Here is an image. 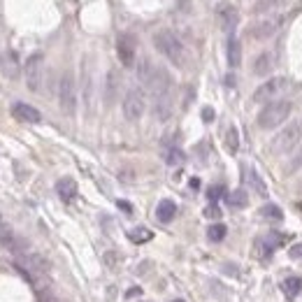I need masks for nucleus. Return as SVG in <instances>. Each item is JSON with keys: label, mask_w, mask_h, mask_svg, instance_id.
Returning a JSON list of instances; mask_svg holds the SVG:
<instances>
[{"label": "nucleus", "mask_w": 302, "mask_h": 302, "mask_svg": "<svg viewBox=\"0 0 302 302\" xmlns=\"http://www.w3.org/2000/svg\"><path fill=\"white\" fill-rule=\"evenodd\" d=\"M154 116H156L158 121H167L172 116V96L170 93L154 98Z\"/></svg>", "instance_id": "2eb2a0df"}, {"label": "nucleus", "mask_w": 302, "mask_h": 302, "mask_svg": "<svg viewBox=\"0 0 302 302\" xmlns=\"http://www.w3.org/2000/svg\"><path fill=\"white\" fill-rule=\"evenodd\" d=\"M205 217L207 219H219V217H221V209H219L217 202H211V205L207 207V209H205Z\"/></svg>", "instance_id": "c85d7f7f"}, {"label": "nucleus", "mask_w": 302, "mask_h": 302, "mask_svg": "<svg viewBox=\"0 0 302 302\" xmlns=\"http://www.w3.org/2000/svg\"><path fill=\"white\" fill-rule=\"evenodd\" d=\"M261 217L267 219V221H282L284 219V211L279 205H272V202H267V205L261 207Z\"/></svg>", "instance_id": "4be33fe9"}, {"label": "nucleus", "mask_w": 302, "mask_h": 302, "mask_svg": "<svg viewBox=\"0 0 302 302\" xmlns=\"http://www.w3.org/2000/svg\"><path fill=\"white\" fill-rule=\"evenodd\" d=\"M226 54H228V66H230V70H237V68L242 66V45L235 35L228 37V51Z\"/></svg>", "instance_id": "f3484780"}, {"label": "nucleus", "mask_w": 302, "mask_h": 302, "mask_svg": "<svg viewBox=\"0 0 302 302\" xmlns=\"http://www.w3.org/2000/svg\"><path fill=\"white\" fill-rule=\"evenodd\" d=\"M300 165H302V151H297V154H295V158H293V163L286 167V172H295Z\"/></svg>", "instance_id": "7c9ffc66"}, {"label": "nucleus", "mask_w": 302, "mask_h": 302, "mask_svg": "<svg viewBox=\"0 0 302 302\" xmlns=\"http://www.w3.org/2000/svg\"><path fill=\"white\" fill-rule=\"evenodd\" d=\"M175 217H177V205H175V202L167 200V198L158 202V207H156V219H158V221H161V223H170Z\"/></svg>", "instance_id": "a211bd4d"}, {"label": "nucleus", "mask_w": 302, "mask_h": 302, "mask_svg": "<svg viewBox=\"0 0 302 302\" xmlns=\"http://www.w3.org/2000/svg\"><path fill=\"white\" fill-rule=\"evenodd\" d=\"M0 24H3V5H0Z\"/></svg>", "instance_id": "58836bf2"}, {"label": "nucleus", "mask_w": 302, "mask_h": 302, "mask_svg": "<svg viewBox=\"0 0 302 302\" xmlns=\"http://www.w3.org/2000/svg\"><path fill=\"white\" fill-rule=\"evenodd\" d=\"M12 116L21 123H40L42 121V114L35 110L33 105H26V102H14L12 105Z\"/></svg>", "instance_id": "9b49d317"}, {"label": "nucleus", "mask_w": 302, "mask_h": 302, "mask_svg": "<svg viewBox=\"0 0 302 302\" xmlns=\"http://www.w3.org/2000/svg\"><path fill=\"white\" fill-rule=\"evenodd\" d=\"M137 77H140L142 84H144L146 89L154 93V98L170 93L172 79H170V75H167L165 68H158V66H154L151 60L144 58L140 63V68H137Z\"/></svg>", "instance_id": "f257e3e1"}, {"label": "nucleus", "mask_w": 302, "mask_h": 302, "mask_svg": "<svg viewBox=\"0 0 302 302\" xmlns=\"http://www.w3.org/2000/svg\"><path fill=\"white\" fill-rule=\"evenodd\" d=\"M119 207H121V209H126V211H131V209H133V207H131V205H128V202H123V200H121V202H119Z\"/></svg>", "instance_id": "e433bc0d"}, {"label": "nucleus", "mask_w": 302, "mask_h": 302, "mask_svg": "<svg viewBox=\"0 0 302 302\" xmlns=\"http://www.w3.org/2000/svg\"><path fill=\"white\" fill-rule=\"evenodd\" d=\"M226 149L230 154H237V149H240V133H237L235 126H228L226 131Z\"/></svg>", "instance_id": "b1692460"}, {"label": "nucleus", "mask_w": 302, "mask_h": 302, "mask_svg": "<svg viewBox=\"0 0 302 302\" xmlns=\"http://www.w3.org/2000/svg\"><path fill=\"white\" fill-rule=\"evenodd\" d=\"M154 47H156V49L170 60V63H175V66H184V60H186L184 45H181V40L172 33V30H167V28L156 30V33H154Z\"/></svg>", "instance_id": "f03ea898"}, {"label": "nucleus", "mask_w": 302, "mask_h": 302, "mask_svg": "<svg viewBox=\"0 0 302 302\" xmlns=\"http://www.w3.org/2000/svg\"><path fill=\"white\" fill-rule=\"evenodd\" d=\"M221 193H223V186H211L209 191H207V198H209L211 202H217L219 198H221Z\"/></svg>", "instance_id": "c756f323"}, {"label": "nucleus", "mask_w": 302, "mask_h": 302, "mask_svg": "<svg viewBox=\"0 0 302 302\" xmlns=\"http://www.w3.org/2000/svg\"><path fill=\"white\" fill-rule=\"evenodd\" d=\"M291 112H293L291 100H272V102H267L261 110V114H258V126H261L263 131H272V128L282 126L284 121L291 116Z\"/></svg>", "instance_id": "7ed1b4c3"}, {"label": "nucleus", "mask_w": 302, "mask_h": 302, "mask_svg": "<svg viewBox=\"0 0 302 302\" xmlns=\"http://www.w3.org/2000/svg\"><path fill=\"white\" fill-rule=\"evenodd\" d=\"M226 202L232 207V209H244L249 205V193L244 188H237V191H230L226 196Z\"/></svg>", "instance_id": "aec40b11"}, {"label": "nucleus", "mask_w": 302, "mask_h": 302, "mask_svg": "<svg viewBox=\"0 0 302 302\" xmlns=\"http://www.w3.org/2000/svg\"><path fill=\"white\" fill-rule=\"evenodd\" d=\"M116 72L112 70L110 75H107V102H114V91H116Z\"/></svg>", "instance_id": "cd10ccee"}, {"label": "nucleus", "mask_w": 302, "mask_h": 302, "mask_svg": "<svg viewBox=\"0 0 302 302\" xmlns=\"http://www.w3.org/2000/svg\"><path fill=\"white\" fill-rule=\"evenodd\" d=\"M282 26V16H274V19H267L263 24H258L256 28H251V37H258V40H265V37H272Z\"/></svg>", "instance_id": "f8f14e48"}, {"label": "nucleus", "mask_w": 302, "mask_h": 302, "mask_svg": "<svg viewBox=\"0 0 302 302\" xmlns=\"http://www.w3.org/2000/svg\"><path fill=\"white\" fill-rule=\"evenodd\" d=\"M274 3H277V0H261V3L256 5V12H265V10H270V7L274 5Z\"/></svg>", "instance_id": "2f4dec72"}, {"label": "nucleus", "mask_w": 302, "mask_h": 302, "mask_svg": "<svg viewBox=\"0 0 302 302\" xmlns=\"http://www.w3.org/2000/svg\"><path fill=\"white\" fill-rule=\"evenodd\" d=\"M226 235H228V228L223 226V223H214V226H209V230H207V237H209L211 242H221Z\"/></svg>", "instance_id": "a878e982"}, {"label": "nucleus", "mask_w": 302, "mask_h": 302, "mask_svg": "<svg viewBox=\"0 0 302 302\" xmlns=\"http://www.w3.org/2000/svg\"><path fill=\"white\" fill-rule=\"evenodd\" d=\"M128 237H131V242H135V244H144V242H151L154 232H151L149 228H133V230L128 232Z\"/></svg>", "instance_id": "393cba45"}, {"label": "nucleus", "mask_w": 302, "mask_h": 302, "mask_svg": "<svg viewBox=\"0 0 302 302\" xmlns=\"http://www.w3.org/2000/svg\"><path fill=\"white\" fill-rule=\"evenodd\" d=\"M251 249H253V256H256L258 261H267V258L274 253V247L267 242V237H256Z\"/></svg>", "instance_id": "6ab92c4d"}, {"label": "nucleus", "mask_w": 302, "mask_h": 302, "mask_svg": "<svg viewBox=\"0 0 302 302\" xmlns=\"http://www.w3.org/2000/svg\"><path fill=\"white\" fill-rule=\"evenodd\" d=\"M247 184L253 188V193L261 198H267V186H265V181L261 179V175H258L256 170H247Z\"/></svg>", "instance_id": "412c9836"}, {"label": "nucleus", "mask_w": 302, "mask_h": 302, "mask_svg": "<svg viewBox=\"0 0 302 302\" xmlns=\"http://www.w3.org/2000/svg\"><path fill=\"white\" fill-rule=\"evenodd\" d=\"M165 163H167V165H181V163H184V151H181L179 146H172V149H167Z\"/></svg>", "instance_id": "bb28decb"}, {"label": "nucleus", "mask_w": 302, "mask_h": 302, "mask_svg": "<svg viewBox=\"0 0 302 302\" xmlns=\"http://www.w3.org/2000/svg\"><path fill=\"white\" fill-rule=\"evenodd\" d=\"M56 193L63 202H70L77 198V181L72 177H63V179L56 181Z\"/></svg>", "instance_id": "4468645a"}, {"label": "nucleus", "mask_w": 302, "mask_h": 302, "mask_svg": "<svg viewBox=\"0 0 302 302\" xmlns=\"http://www.w3.org/2000/svg\"><path fill=\"white\" fill-rule=\"evenodd\" d=\"M0 223H3V217H0Z\"/></svg>", "instance_id": "a19ab883"}, {"label": "nucleus", "mask_w": 302, "mask_h": 302, "mask_svg": "<svg viewBox=\"0 0 302 302\" xmlns=\"http://www.w3.org/2000/svg\"><path fill=\"white\" fill-rule=\"evenodd\" d=\"M105 263H107L110 267H114V265H116V256H114V251H107V253H105Z\"/></svg>", "instance_id": "72a5a7b5"}, {"label": "nucleus", "mask_w": 302, "mask_h": 302, "mask_svg": "<svg viewBox=\"0 0 302 302\" xmlns=\"http://www.w3.org/2000/svg\"><path fill=\"white\" fill-rule=\"evenodd\" d=\"M144 110H146L144 91L137 89V86L128 89L126 98H123V116H126L128 121H137V119H142Z\"/></svg>", "instance_id": "0eeeda50"}, {"label": "nucleus", "mask_w": 302, "mask_h": 302, "mask_svg": "<svg viewBox=\"0 0 302 302\" xmlns=\"http://www.w3.org/2000/svg\"><path fill=\"white\" fill-rule=\"evenodd\" d=\"M58 102L66 114H75L77 110V84L72 72H63L58 81Z\"/></svg>", "instance_id": "423d86ee"}, {"label": "nucleus", "mask_w": 302, "mask_h": 302, "mask_svg": "<svg viewBox=\"0 0 302 302\" xmlns=\"http://www.w3.org/2000/svg\"><path fill=\"white\" fill-rule=\"evenodd\" d=\"M135 295H142V288H137V286H133L131 291L126 293V297H135Z\"/></svg>", "instance_id": "c9c22d12"}, {"label": "nucleus", "mask_w": 302, "mask_h": 302, "mask_svg": "<svg viewBox=\"0 0 302 302\" xmlns=\"http://www.w3.org/2000/svg\"><path fill=\"white\" fill-rule=\"evenodd\" d=\"M202 119H205L207 123H209V121H214V110H211V107H205V110H202Z\"/></svg>", "instance_id": "473e14b6"}, {"label": "nucleus", "mask_w": 302, "mask_h": 302, "mask_svg": "<svg viewBox=\"0 0 302 302\" xmlns=\"http://www.w3.org/2000/svg\"><path fill=\"white\" fill-rule=\"evenodd\" d=\"M219 21H221L223 33H228V37H230L232 33H235V28H237V21H240V12H237V7L230 5V3L219 5Z\"/></svg>", "instance_id": "9d476101"}, {"label": "nucleus", "mask_w": 302, "mask_h": 302, "mask_svg": "<svg viewBox=\"0 0 302 302\" xmlns=\"http://www.w3.org/2000/svg\"><path fill=\"white\" fill-rule=\"evenodd\" d=\"M302 291V279L300 277H288L286 282H284V293H286V297H297Z\"/></svg>", "instance_id": "5701e85b"}, {"label": "nucleus", "mask_w": 302, "mask_h": 302, "mask_svg": "<svg viewBox=\"0 0 302 302\" xmlns=\"http://www.w3.org/2000/svg\"><path fill=\"white\" fill-rule=\"evenodd\" d=\"M226 84H228V86H232V84H235V77L228 75V77H226Z\"/></svg>", "instance_id": "4c0bfd02"}, {"label": "nucleus", "mask_w": 302, "mask_h": 302, "mask_svg": "<svg viewBox=\"0 0 302 302\" xmlns=\"http://www.w3.org/2000/svg\"><path fill=\"white\" fill-rule=\"evenodd\" d=\"M291 258H300L302 256V244H295V247L291 249V253H288Z\"/></svg>", "instance_id": "f704fd0d"}, {"label": "nucleus", "mask_w": 302, "mask_h": 302, "mask_svg": "<svg viewBox=\"0 0 302 302\" xmlns=\"http://www.w3.org/2000/svg\"><path fill=\"white\" fill-rule=\"evenodd\" d=\"M284 86H286V79H282V77H274V79H270V81H263V84L253 91L251 100L253 102H272V98L279 96V91H282Z\"/></svg>", "instance_id": "1a4fd4ad"}, {"label": "nucleus", "mask_w": 302, "mask_h": 302, "mask_svg": "<svg viewBox=\"0 0 302 302\" xmlns=\"http://www.w3.org/2000/svg\"><path fill=\"white\" fill-rule=\"evenodd\" d=\"M302 142V119L291 121L286 128L277 133V137L272 140V151L277 154H288L291 149H295L297 144Z\"/></svg>", "instance_id": "20e7f679"}, {"label": "nucleus", "mask_w": 302, "mask_h": 302, "mask_svg": "<svg viewBox=\"0 0 302 302\" xmlns=\"http://www.w3.org/2000/svg\"><path fill=\"white\" fill-rule=\"evenodd\" d=\"M0 70L3 75L16 79L19 77V63H16V54L14 51H3V60H0Z\"/></svg>", "instance_id": "dca6fc26"}, {"label": "nucleus", "mask_w": 302, "mask_h": 302, "mask_svg": "<svg viewBox=\"0 0 302 302\" xmlns=\"http://www.w3.org/2000/svg\"><path fill=\"white\" fill-rule=\"evenodd\" d=\"M172 302H186V300H172Z\"/></svg>", "instance_id": "ea45409f"}, {"label": "nucleus", "mask_w": 302, "mask_h": 302, "mask_svg": "<svg viewBox=\"0 0 302 302\" xmlns=\"http://www.w3.org/2000/svg\"><path fill=\"white\" fill-rule=\"evenodd\" d=\"M24 77H26V86L33 93H40L42 81H45V56L42 54L28 56V60L24 66Z\"/></svg>", "instance_id": "39448f33"}, {"label": "nucleus", "mask_w": 302, "mask_h": 302, "mask_svg": "<svg viewBox=\"0 0 302 302\" xmlns=\"http://www.w3.org/2000/svg\"><path fill=\"white\" fill-rule=\"evenodd\" d=\"M274 60H277V56L272 54V51H263V54L258 56L256 60H253L251 72H253L256 77H265V75H270V72H272V66H274Z\"/></svg>", "instance_id": "ddd939ff"}, {"label": "nucleus", "mask_w": 302, "mask_h": 302, "mask_svg": "<svg viewBox=\"0 0 302 302\" xmlns=\"http://www.w3.org/2000/svg\"><path fill=\"white\" fill-rule=\"evenodd\" d=\"M116 54H119V60L123 63V68H133V66H135L137 40L131 35V33L119 35V40H116Z\"/></svg>", "instance_id": "6e6552de"}]
</instances>
